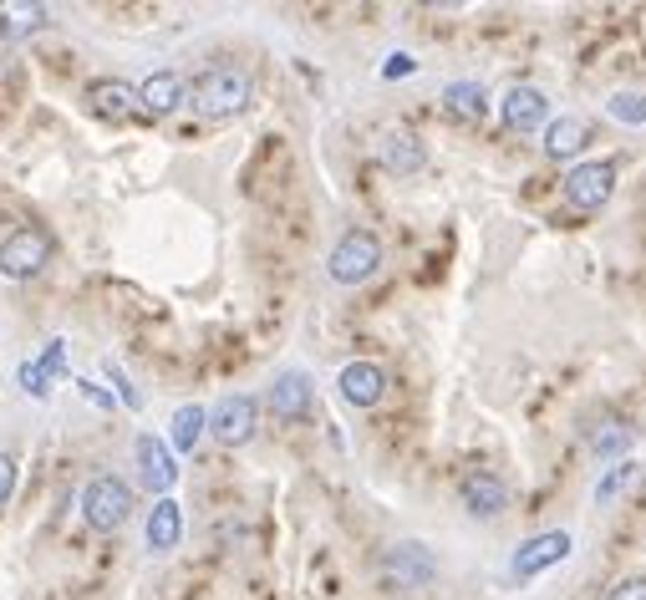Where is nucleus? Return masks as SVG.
<instances>
[{
  "label": "nucleus",
  "instance_id": "nucleus-1",
  "mask_svg": "<svg viewBox=\"0 0 646 600\" xmlns=\"http://www.w3.org/2000/svg\"><path fill=\"white\" fill-rule=\"evenodd\" d=\"M250 97H255V77L245 72V67H235V61H220V67L199 72L189 87V107L209 122L239 118V113L250 107Z\"/></svg>",
  "mask_w": 646,
  "mask_h": 600
},
{
  "label": "nucleus",
  "instance_id": "nucleus-2",
  "mask_svg": "<svg viewBox=\"0 0 646 600\" xmlns=\"http://www.w3.org/2000/svg\"><path fill=\"white\" fill-rule=\"evenodd\" d=\"M82 519H87L92 534H118V529L132 519L128 479H118V473H97V479H87V489H82Z\"/></svg>",
  "mask_w": 646,
  "mask_h": 600
},
{
  "label": "nucleus",
  "instance_id": "nucleus-3",
  "mask_svg": "<svg viewBox=\"0 0 646 600\" xmlns=\"http://www.w3.org/2000/svg\"><path fill=\"white\" fill-rule=\"evenodd\" d=\"M377 270H383V239L372 230H347L326 255V275L337 285H367Z\"/></svg>",
  "mask_w": 646,
  "mask_h": 600
},
{
  "label": "nucleus",
  "instance_id": "nucleus-4",
  "mask_svg": "<svg viewBox=\"0 0 646 600\" xmlns=\"http://www.w3.org/2000/svg\"><path fill=\"white\" fill-rule=\"evenodd\" d=\"M377 575H383L387 590H423V586H433L438 560H433V550H427V544L402 540V544H392V550H383V560H377Z\"/></svg>",
  "mask_w": 646,
  "mask_h": 600
},
{
  "label": "nucleus",
  "instance_id": "nucleus-5",
  "mask_svg": "<svg viewBox=\"0 0 646 600\" xmlns=\"http://www.w3.org/2000/svg\"><path fill=\"white\" fill-rule=\"evenodd\" d=\"M46 260H51V235L42 224H21L11 235L0 239V275L5 280H31L42 275Z\"/></svg>",
  "mask_w": 646,
  "mask_h": 600
},
{
  "label": "nucleus",
  "instance_id": "nucleus-6",
  "mask_svg": "<svg viewBox=\"0 0 646 600\" xmlns=\"http://www.w3.org/2000/svg\"><path fill=\"white\" fill-rule=\"evenodd\" d=\"M616 189V163L611 158H590V163H575L571 174H565V204L590 214V209H601Z\"/></svg>",
  "mask_w": 646,
  "mask_h": 600
},
{
  "label": "nucleus",
  "instance_id": "nucleus-7",
  "mask_svg": "<svg viewBox=\"0 0 646 600\" xmlns=\"http://www.w3.org/2000/svg\"><path fill=\"white\" fill-rule=\"evenodd\" d=\"M255 427H260V402L245 392L224 397L220 408L209 412V433H214V443H224V448H245V443L255 438Z\"/></svg>",
  "mask_w": 646,
  "mask_h": 600
},
{
  "label": "nucleus",
  "instance_id": "nucleus-8",
  "mask_svg": "<svg viewBox=\"0 0 646 600\" xmlns=\"http://www.w3.org/2000/svg\"><path fill=\"white\" fill-rule=\"evenodd\" d=\"M87 107H92V118L113 122V128H122V122H143L138 87L122 82V77H103V82H92V87H87Z\"/></svg>",
  "mask_w": 646,
  "mask_h": 600
},
{
  "label": "nucleus",
  "instance_id": "nucleus-9",
  "mask_svg": "<svg viewBox=\"0 0 646 600\" xmlns=\"http://www.w3.org/2000/svg\"><path fill=\"white\" fill-rule=\"evenodd\" d=\"M138 479H143L148 494L168 498V489L178 483V463H174V448L153 433H138Z\"/></svg>",
  "mask_w": 646,
  "mask_h": 600
},
{
  "label": "nucleus",
  "instance_id": "nucleus-10",
  "mask_svg": "<svg viewBox=\"0 0 646 600\" xmlns=\"http://www.w3.org/2000/svg\"><path fill=\"white\" fill-rule=\"evenodd\" d=\"M270 412H275L280 423H306L310 412H316V387H310L306 372H280L270 381Z\"/></svg>",
  "mask_w": 646,
  "mask_h": 600
},
{
  "label": "nucleus",
  "instance_id": "nucleus-11",
  "mask_svg": "<svg viewBox=\"0 0 646 600\" xmlns=\"http://www.w3.org/2000/svg\"><path fill=\"white\" fill-rule=\"evenodd\" d=\"M458 494H463V509H469L473 519H494V514L509 509V489H504L500 473H489V469L463 473Z\"/></svg>",
  "mask_w": 646,
  "mask_h": 600
},
{
  "label": "nucleus",
  "instance_id": "nucleus-12",
  "mask_svg": "<svg viewBox=\"0 0 646 600\" xmlns=\"http://www.w3.org/2000/svg\"><path fill=\"white\" fill-rule=\"evenodd\" d=\"M138 103H143V118H174L189 103V82L178 72H153L138 82Z\"/></svg>",
  "mask_w": 646,
  "mask_h": 600
},
{
  "label": "nucleus",
  "instance_id": "nucleus-13",
  "mask_svg": "<svg viewBox=\"0 0 646 600\" xmlns=\"http://www.w3.org/2000/svg\"><path fill=\"white\" fill-rule=\"evenodd\" d=\"M377 158H383L387 174L412 178V174H418V168L427 163V148H423V138H418L412 128H387V132H383V143H377Z\"/></svg>",
  "mask_w": 646,
  "mask_h": 600
},
{
  "label": "nucleus",
  "instance_id": "nucleus-14",
  "mask_svg": "<svg viewBox=\"0 0 646 600\" xmlns=\"http://www.w3.org/2000/svg\"><path fill=\"white\" fill-rule=\"evenodd\" d=\"M341 397L352 402V408H377L387 397V372L377 362H347L341 366V377H337Z\"/></svg>",
  "mask_w": 646,
  "mask_h": 600
},
{
  "label": "nucleus",
  "instance_id": "nucleus-15",
  "mask_svg": "<svg viewBox=\"0 0 646 600\" xmlns=\"http://www.w3.org/2000/svg\"><path fill=\"white\" fill-rule=\"evenodd\" d=\"M565 555H571V534H565V529L535 534V540H525L515 550V575H519V580H529V575H540V570H550V565H560Z\"/></svg>",
  "mask_w": 646,
  "mask_h": 600
},
{
  "label": "nucleus",
  "instance_id": "nucleus-16",
  "mask_svg": "<svg viewBox=\"0 0 646 600\" xmlns=\"http://www.w3.org/2000/svg\"><path fill=\"white\" fill-rule=\"evenodd\" d=\"M500 118L509 132H540V122H550V97L540 87H515L504 97Z\"/></svg>",
  "mask_w": 646,
  "mask_h": 600
},
{
  "label": "nucleus",
  "instance_id": "nucleus-17",
  "mask_svg": "<svg viewBox=\"0 0 646 600\" xmlns=\"http://www.w3.org/2000/svg\"><path fill=\"white\" fill-rule=\"evenodd\" d=\"M590 138H596L590 118L571 113V118H555L550 128H544V153H550L555 163H571V158H580V148H590Z\"/></svg>",
  "mask_w": 646,
  "mask_h": 600
},
{
  "label": "nucleus",
  "instance_id": "nucleus-18",
  "mask_svg": "<svg viewBox=\"0 0 646 600\" xmlns=\"http://www.w3.org/2000/svg\"><path fill=\"white\" fill-rule=\"evenodd\" d=\"M46 21H51V5H42V0H0V36L5 42H26V36L46 31Z\"/></svg>",
  "mask_w": 646,
  "mask_h": 600
},
{
  "label": "nucleus",
  "instance_id": "nucleus-19",
  "mask_svg": "<svg viewBox=\"0 0 646 600\" xmlns=\"http://www.w3.org/2000/svg\"><path fill=\"white\" fill-rule=\"evenodd\" d=\"M178 540H184V509H178V498L168 494L148 509V550H153V555H168Z\"/></svg>",
  "mask_w": 646,
  "mask_h": 600
},
{
  "label": "nucleus",
  "instance_id": "nucleus-20",
  "mask_svg": "<svg viewBox=\"0 0 646 600\" xmlns=\"http://www.w3.org/2000/svg\"><path fill=\"white\" fill-rule=\"evenodd\" d=\"M443 107L454 113V118H484L489 113V97H484V87L479 82H454V87L443 92Z\"/></svg>",
  "mask_w": 646,
  "mask_h": 600
},
{
  "label": "nucleus",
  "instance_id": "nucleus-21",
  "mask_svg": "<svg viewBox=\"0 0 646 600\" xmlns=\"http://www.w3.org/2000/svg\"><path fill=\"white\" fill-rule=\"evenodd\" d=\"M204 427H209V412L199 408V402H184V408L174 412V448L178 454H189L193 443L204 438Z\"/></svg>",
  "mask_w": 646,
  "mask_h": 600
},
{
  "label": "nucleus",
  "instance_id": "nucleus-22",
  "mask_svg": "<svg viewBox=\"0 0 646 600\" xmlns=\"http://www.w3.org/2000/svg\"><path fill=\"white\" fill-rule=\"evenodd\" d=\"M590 448L601 458H616V454H626L632 448V427H621V423H606L596 438H590Z\"/></svg>",
  "mask_w": 646,
  "mask_h": 600
},
{
  "label": "nucleus",
  "instance_id": "nucleus-23",
  "mask_svg": "<svg viewBox=\"0 0 646 600\" xmlns=\"http://www.w3.org/2000/svg\"><path fill=\"white\" fill-rule=\"evenodd\" d=\"M15 483H21V463H15L11 448H0V514H5V504L15 498Z\"/></svg>",
  "mask_w": 646,
  "mask_h": 600
},
{
  "label": "nucleus",
  "instance_id": "nucleus-24",
  "mask_svg": "<svg viewBox=\"0 0 646 600\" xmlns=\"http://www.w3.org/2000/svg\"><path fill=\"white\" fill-rule=\"evenodd\" d=\"M611 113H616V118H626V122H642L646 118V103H642V97H616V103H611Z\"/></svg>",
  "mask_w": 646,
  "mask_h": 600
},
{
  "label": "nucleus",
  "instance_id": "nucleus-25",
  "mask_svg": "<svg viewBox=\"0 0 646 600\" xmlns=\"http://www.w3.org/2000/svg\"><path fill=\"white\" fill-rule=\"evenodd\" d=\"M606 600H646V580H621L606 590Z\"/></svg>",
  "mask_w": 646,
  "mask_h": 600
},
{
  "label": "nucleus",
  "instance_id": "nucleus-26",
  "mask_svg": "<svg viewBox=\"0 0 646 600\" xmlns=\"http://www.w3.org/2000/svg\"><path fill=\"white\" fill-rule=\"evenodd\" d=\"M626 479H632V463H616V469L606 473V483H601V498H611V494H616V489H621Z\"/></svg>",
  "mask_w": 646,
  "mask_h": 600
},
{
  "label": "nucleus",
  "instance_id": "nucleus-27",
  "mask_svg": "<svg viewBox=\"0 0 646 600\" xmlns=\"http://www.w3.org/2000/svg\"><path fill=\"white\" fill-rule=\"evenodd\" d=\"M408 72H412V61H402V57L387 61V77H408Z\"/></svg>",
  "mask_w": 646,
  "mask_h": 600
}]
</instances>
